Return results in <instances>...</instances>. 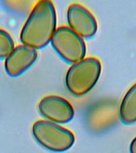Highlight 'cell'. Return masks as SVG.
I'll list each match as a JSON object with an SVG mask.
<instances>
[{"mask_svg": "<svg viewBox=\"0 0 136 153\" xmlns=\"http://www.w3.org/2000/svg\"><path fill=\"white\" fill-rule=\"evenodd\" d=\"M14 42L7 30L0 29V59H6L14 50Z\"/></svg>", "mask_w": 136, "mask_h": 153, "instance_id": "cell-10", "label": "cell"}, {"mask_svg": "<svg viewBox=\"0 0 136 153\" xmlns=\"http://www.w3.org/2000/svg\"><path fill=\"white\" fill-rule=\"evenodd\" d=\"M41 117L55 124H66L73 119L75 111L71 103L60 96L50 95L42 98L38 105Z\"/></svg>", "mask_w": 136, "mask_h": 153, "instance_id": "cell-7", "label": "cell"}, {"mask_svg": "<svg viewBox=\"0 0 136 153\" xmlns=\"http://www.w3.org/2000/svg\"><path fill=\"white\" fill-rule=\"evenodd\" d=\"M51 45L60 57L68 63L75 64L85 58V42L69 26H60L56 30L51 39Z\"/></svg>", "mask_w": 136, "mask_h": 153, "instance_id": "cell-4", "label": "cell"}, {"mask_svg": "<svg viewBox=\"0 0 136 153\" xmlns=\"http://www.w3.org/2000/svg\"><path fill=\"white\" fill-rule=\"evenodd\" d=\"M119 118V105L114 99H103L93 103L85 113V123L88 129L101 132L110 128Z\"/></svg>", "mask_w": 136, "mask_h": 153, "instance_id": "cell-5", "label": "cell"}, {"mask_svg": "<svg viewBox=\"0 0 136 153\" xmlns=\"http://www.w3.org/2000/svg\"><path fill=\"white\" fill-rule=\"evenodd\" d=\"M32 134L41 147L53 152L68 151L75 143V136L70 130L48 120L36 121Z\"/></svg>", "mask_w": 136, "mask_h": 153, "instance_id": "cell-3", "label": "cell"}, {"mask_svg": "<svg viewBox=\"0 0 136 153\" xmlns=\"http://www.w3.org/2000/svg\"><path fill=\"white\" fill-rule=\"evenodd\" d=\"M57 30V13L50 0L38 1L32 9L20 33L22 45L41 49L51 42Z\"/></svg>", "mask_w": 136, "mask_h": 153, "instance_id": "cell-1", "label": "cell"}, {"mask_svg": "<svg viewBox=\"0 0 136 153\" xmlns=\"http://www.w3.org/2000/svg\"><path fill=\"white\" fill-rule=\"evenodd\" d=\"M119 118L126 125L136 123V82L122 99L119 106Z\"/></svg>", "mask_w": 136, "mask_h": 153, "instance_id": "cell-9", "label": "cell"}, {"mask_svg": "<svg viewBox=\"0 0 136 153\" xmlns=\"http://www.w3.org/2000/svg\"><path fill=\"white\" fill-rule=\"evenodd\" d=\"M102 71L101 62L89 57L69 67L65 75V85L69 93L76 97L86 95L97 83Z\"/></svg>", "mask_w": 136, "mask_h": 153, "instance_id": "cell-2", "label": "cell"}, {"mask_svg": "<svg viewBox=\"0 0 136 153\" xmlns=\"http://www.w3.org/2000/svg\"><path fill=\"white\" fill-rule=\"evenodd\" d=\"M130 153H136V136L131 142V144H130Z\"/></svg>", "mask_w": 136, "mask_h": 153, "instance_id": "cell-11", "label": "cell"}, {"mask_svg": "<svg viewBox=\"0 0 136 153\" xmlns=\"http://www.w3.org/2000/svg\"><path fill=\"white\" fill-rule=\"evenodd\" d=\"M67 22L69 27L82 38L89 39L98 30L96 19L84 6L73 2L67 10Z\"/></svg>", "mask_w": 136, "mask_h": 153, "instance_id": "cell-6", "label": "cell"}, {"mask_svg": "<svg viewBox=\"0 0 136 153\" xmlns=\"http://www.w3.org/2000/svg\"><path fill=\"white\" fill-rule=\"evenodd\" d=\"M38 51L33 48L20 45L14 48L5 59V69L10 76H18L33 65L38 59Z\"/></svg>", "mask_w": 136, "mask_h": 153, "instance_id": "cell-8", "label": "cell"}]
</instances>
